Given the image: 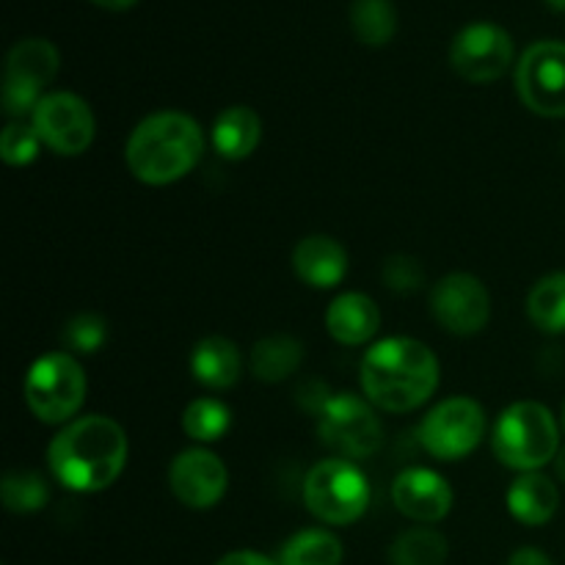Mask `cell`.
Segmentation results:
<instances>
[{
	"label": "cell",
	"instance_id": "cell-20",
	"mask_svg": "<svg viewBox=\"0 0 565 565\" xmlns=\"http://www.w3.org/2000/svg\"><path fill=\"white\" fill-rule=\"evenodd\" d=\"M263 141V119L248 105H232L213 125V147L226 160H246Z\"/></svg>",
	"mask_w": 565,
	"mask_h": 565
},
{
	"label": "cell",
	"instance_id": "cell-33",
	"mask_svg": "<svg viewBox=\"0 0 565 565\" xmlns=\"http://www.w3.org/2000/svg\"><path fill=\"white\" fill-rule=\"evenodd\" d=\"M94 6L99 9H108V11H127L138 3V0H92Z\"/></svg>",
	"mask_w": 565,
	"mask_h": 565
},
{
	"label": "cell",
	"instance_id": "cell-23",
	"mask_svg": "<svg viewBox=\"0 0 565 565\" xmlns=\"http://www.w3.org/2000/svg\"><path fill=\"white\" fill-rule=\"evenodd\" d=\"M527 315L535 329L546 334H565V270L535 281L527 296Z\"/></svg>",
	"mask_w": 565,
	"mask_h": 565
},
{
	"label": "cell",
	"instance_id": "cell-2",
	"mask_svg": "<svg viewBox=\"0 0 565 565\" xmlns=\"http://www.w3.org/2000/svg\"><path fill=\"white\" fill-rule=\"evenodd\" d=\"M441 367L436 353L412 337H386L362 359L359 381L375 408L406 414L430 401L439 390Z\"/></svg>",
	"mask_w": 565,
	"mask_h": 565
},
{
	"label": "cell",
	"instance_id": "cell-36",
	"mask_svg": "<svg viewBox=\"0 0 565 565\" xmlns=\"http://www.w3.org/2000/svg\"><path fill=\"white\" fill-rule=\"evenodd\" d=\"M563 430H565V406H563Z\"/></svg>",
	"mask_w": 565,
	"mask_h": 565
},
{
	"label": "cell",
	"instance_id": "cell-6",
	"mask_svg": "<svg viewBox=\"0 0 565 565\" xmlns=\"http://www.w3.org/2000/svg\"><path fill=\"white\" fill-rule=\"evenodd\" d=\"M86 390V373L72 353H47L28 370L25 403L39 423L66 425L83 408Z\"/></svg>",
	"mask_w": 565,
	"mask_h": 565
},
{
	"label": "cell",
	"instance_id": "cell-3",
	"mask_svg": "<svg viewBox=\"0 0 565 565\" xmlns=\"http://www.w3.org/2000/svg\"><path fill=\"white\" fill-rule=\"evenodd\" d=\"M204 154L202 127L182 110H158L138 121L125 147L130 174L143 185H171L199 166Z\"/></svg>",
	"mask_w": 565,
	"mask_h": 565
},
{
	"label": "cell",
	"instance_id": "cell-11",
	"mask_svg": "<svg viewBox=\"0 0 565 565\" xmlns=\"http://www.w3.org/2000/svg\"><path fill=\"white\" fill-rule=\"evenodd\" d=\"M522 103L546 119L565 116V42H535L516 66Z\"/></svg>",
	"mask_w": 565,
	"mask_h": 565
},
{
	"label": "cell",
	"instance_id": "cell-12",
	"mask_svg": "<svg viewBox=\"0 0 565 565\" xmlns=\"http://www.w3.org/2000/svg\"><path fill=\"white\" fill-rule=\"evenodd\" d=\"M450 64L469 83H494L511 70L513 39L494 22H472L452 39Z\"/></svg>",
	"mask_w": 565,
	"mask_h": 565
},
{
	"label": "cell",
	"instance_id": "cell-1",
	"mask_svg": "<svg viewBox=\"0 0 565 565\" xmlns=\"http://www.w3.org/2000/svg\"><path fill=\"white\" fill-rule=\"evenodd\" d=\"M127 436L116 419L88 414L66 423L47 450L50 475L75 494H97L114 486L127 463Z\"/></svg>",
	"mask_w": 565,
	"mask_h": 565
},
{
	"label": "cell",
	"instance_id": "cell-21",
	"mask_svg": "<svg viewBox=\"0 0 565 565\" xmlns=\"http://www.w3.org/2000/svg\"><path fill=\"white\" fill-rule=\"evenodd\" d=\"M303 362V345L292 334H270L259 340L252 351V373L254 379L265 384H281L298 373Z\"/></svg>",
	"mask_w": 565,
	"mask_h": 565
},
{
	"label": "cell",
	"instance_id": "cell-16",
	"mask_svg": "<svg viewBox=\"0 0 565 565\" xmlns=\"http://www.w3.org/2000/svg\"><path fill=\"white\" fill-rule=\"evenodd\" d=\"M348 265L351 263H348V252L342 248V243L329 235L303 237L292 252V268H296L298 279L315 290H331V287L342 285V279L348 276Z\"/></svg>",
	"mask_w": 565,
	"mask_h": 565
},
{
	"label": "cell",
	"instance_id": "cell-27",
	"mask_svg": "<svg viewBox=\"0 0 565 565\" xmlns=\"http://www.w3.org/2000/svg\"><path fill=\"white\" fill-rule=\"evenodd\" d=\"M0 497L11 513H36L47 505L50 489L42 475L20 469V472L6 475L3 483H0Z\"/></svg>",
	"mask_w": 565,
	"mask_h": 565
},
{
	"label": "cell",
	"instance_id": "cell-26",
	"mask_svg": "<svg viewBox=\"0 0 565 565\" xmlns=\"http://www.w3.org/2000/svg\"><path fill=\"white\" fill-rule=\"evenodd\" d=\"M230 425V406L215 401V397H199L182 414V430H185L188 439L199 441V445H213V441L224 439Z\"/></svg>",
	"mask_w": 565,
	"mask_h": 565
},
{
	"label": "cell",
	"instance_id": "cell-24",
	"mask_svg": "<svg viewBox=\"0 0 565 565\" xmlns=\"http://www.w3.org/2000/svg\"><path fill=\"white\" fill-rule=\"evenodd\" d=\"M351 28L367 47H384L397 31V11L392 0H353Z\"/></svg>",
	"mask_w": 565,
	"mask_h": 565
},
{
	"label": "cell",
	"instance_id": "cell-29",
	"mask_svg": "<svg viewBox=\"0 0 565 565\" xmlns=\"http://www.w3.org/2000/svg\"><path fill=\"white\" fill-rule=\"evenodd\" d=\"M108 340V326L99 315L81 312L64 326V345L72 353H97Z\"/></svg>",
	"mask_w": 565,
	"mask_h": 565
},
{
	"label": "cell",
	"instance_id": "cell-9",
	"mask_svg": "<svg viewBox=\"0 0 565 565\" xmlns=\"http://www.w3.org/2000/svg\"><path fill=\"white\" fill-rule=\"evenodd\" d=\"M61 55L47 39H22L6 58L3 110L11 119L33 114L44 99V88L58 75Z\"/></svg>",
	"mask_w": 565,
	"mask_h": 565
},
{
	"label": "cell",
	"instance_id": "cell-13",
	"mask_svg": "<svg viewBox=\"0 0 565 565\" xmlns=\"http://www.w3.org/2000/svg\"><path fill=\"white\" fill-rule=\"evenodd\" d=\"M430 312L456 337H472L489 326L491 296L472 274H450L430 290Z\"/></svg>",
	"mask_w": 565,
	"mask_h": 565
},
{
	"label": "cell",
	"instance_id": "cell-32",
	"mask_svg": "<svg viewBox=\"0 0 565 565\" xmlns=\"http://www.w3.org/2000/svg\"><path fill=\"white\" fill-rule=\"evenodd\" d=\"M508 565H555V563H552V557L546 555V552L535 550V546H522V550H516L511 557H508Z\"/></svg>",
	"mask_w": 565,
	"mask_h": 565
},
{
	"label": "cell",
	"instance_id": "cell-25",
	"mask_svg": "<svg viewBox=\"0 0 565 565\" xmlns=\"http://www.w3.org/2000/svg\"><path fill=\"white\" fill-rule=\"evenodd\" d=\"M392 565H445L447 539L430 527H412L390 546Z\"/></svg>",
	"mask_w": 565,
	"mask_h": 565
},
{
	"label": "cell",
	"instance_id": "cell-10",
	"mask_svg": "<svg viewBox=\"0 0 565 565\" xmlns=\"http://www.w3.org/2000/svg\"><path fill=\"white\" fill-rule=\"evenodd\" d=\"M31 125L50 152L61 158H77L86 152L97 132L92 108L72 92H50L31 114Z\"/></svg>",
	"mask_w": 565,
	"mask_h": 565
},
{
	"label": "cell",
	"instance_id": "cell-4",
	"mask_svg": "<svg viewBox=\"0 0 565 565\" xmlns=\"http://www.w3.org/2000/svg\"><path fill=\"white\" fill-rule=\"evenodd\" d=\"M491 447L502 467L516 472H539L561 452V428L555 414L535 401H522L500 414Z\"/></svg>",
	"mask_w": 565,
	"mask_h": 565
},
{
	"label": "cell",
	"instance_id": "cell-30",
	"mask_svg": "<svg viewBox=\"0 0 565 565\" xmlns=\"http://www.w3.org/2000/svg\"><path fill=\"white\" fill-rule=\"evenodd\" d=\"M381 276H384V285L392 292H417L425 285L423 265L414 257H406V254H397V257L386 259Z\"/></svg>",
	"mask_w": 565,
	"mask_h": 565
},
{
	"label": "cell",
	"instance_id": "cell-35",
	"mask_svg": "<svg viewBox=\"0 0 565 565\" xmlns=\"http://www.w3.org/2000/svg\"><path fill=\"white\" fill-rule=\"evenodd\" d=\"M546 6L555 11H565V0H546Z\"/></svg>",
	"mask_w": 565,
	"mask_h": 565
},
{
	"label": "cell",
	"instance_id": "cell-28",
	"mask_svg": "<svg viewBox=\"0 0 565 565\" xmlns=\"http://www.w3.org/2000/svg\"><path fill=\"white\" fill-rule=\"evenodd\" d=\"M39 149H42V138H39L36 127L25 125V121H11L0 136V158L9 166L33 163Z\"/></svg>",
	"mask_w": 565,
	"mask_h": 565
},
{
	"label": "cell",
	"instance_id": "cell-22",
	"mask_svg": "<svg viewBox=\"0 0 565 565\" xmlns=\"http://www.w3.org/2000/svg\"><path fill=\"white\" fill-rule=\"evenodd\" d=\"M342 541L331 530L309 527L287 539L279 552V565H342Z\"/></svg>",
	"mask_w": 565,
	"mask_h": 565
},
{
	"label": "cell",
	"instance_id": "cell-19",
	"mask_svg": "<svg viewBox=\"0 0 565 565\" xmlns=\"http://www.w3.org/2000/svg\"><path fill=\"white\" fill-rule=\"evenodd\" d=\"M191 373L207 390H232L241 381L243 356L226 337H204L191 353Z\"/></svg>",
	"mask_w": 565,
	"mask_h": 565
},
{
	"label": "cell",
	"instance_id": "cell-34",
	"mask_svg": "<svg viewBox=\"0 0 565 565\" xmlns=\"http://www.w3.org/2000/svg\"><path fill=\"white\" fill-rule=\"evenodd\" d=\"M555 467H557V475H561V480H565V447H561V452H557Z\"/></svg>",
	"mask_w": 565,
	"mask_h": 565
},
{
	"label": "cell",
	"instance_id": "cell-7",
	"mask_svg": "<svg viewBox=\"0 0 565 565\" xmlns=\"http://www.w3.org/2000/svg\"><path fill=\"white\" fill-rule=\"evenodd\" d=\"M318 436L329 450L337 452V458L362 461L379 450L384 428L375 417L373 403L351 392H340L329 395L318 412Z\"/></svg>",
	"mask_w": 565,
	"mask_h": 565
},
{
	"label": "cell",
	"instance_id": "cell-31",
	"mask_svg": "<svg viewBox=\"0 0 565 565\" xmlns=\"http://www.w3.org/2000/svg\"><path fill=\"white\" fill-rule=\"evenodd\" d=\"M215 565H279V563L270 561V557H265V555H259V552L237 550V552H230V555L221 557Z\"/></svg>",
	"mask_w": 565,
	"mask_h": 565
},
{
	"label": "cell",
	"instance_id": "cell-18",
	"mask_svg": "<svg viewBox=\"0 0 565 565\" xmlns=\"http://www.w3.org/2000/svg\"><path fill=\"white\" fill-rule=\"evenodd\" d=\"M505 502L516 522L527 524V527H544L557 513L561 491H557V486L546 475L524 472L511 483Z\"/></svg>",
	"mask_w": 565,
	"mask_h": 565
},
{
	"label": "cell",
	"instance_id": "cell-5",
	"mask_svg": "<svg viewBox=\"0 0 565 565\" xmlns=\"http://www.w3.org/2000/svg\"><path fill=\"white\" fill-rule=\"evenodd\" d=\"M370 480L345 458H326L309 469L303 480V505L318 522L345 527L359 522L370 508Z\"/></svg>",
	"mask_w": 565,
	"mask_h": 565
},
{
	"label": "cell",
	"instance_id": "cell-17",
	"mask_svg": "<svg viewBox=\"0 0 565 565\" xmlns=\"http://www.w3.org/2000/svg\"><path fill=\"white\" fill-rule=\"evenodd\" d=\"M381 329V312L364 292H342L326 309V331L340 345L356 348L373 340Z\"/></svg>",
	"mask_w": 565,
	"mask_h": 565
},
{
	"label": "cell",
	"instance_id": "cell-14",
	"mask_svg": "<svg viewBox=\"0 0 565 565\" xmlns=\"http://www.w3.org/2000/svg\"><path fill=\"white\" fill-rule=\"evenodd\" d=\"M169 486L171 494L182 505L193 508V511H207V508H215L224 500L230 472H226L224 461L215 452L204 450V447H193V450L180 452L171 461Z\"/></svg>",
	"mask_w": 565,
	"mask_h": 565
},
{
	"label": "cell",
	"instance_id": "cell-8",
	"mask_svg": "<svg viewBox=\"0 0 565 565\" xmlns=\"http://www.w3.org/2000/svg\"><path fill=\"white\" fill-rule=\"evenodd\" d=\"M486 436V412L475 397H447L419 423V445L436 461H461Z\"/></svg>",
	"mask_w": 565,
	"mask_h": 565
},
{
	"label": "cell",
	"instance_id": "cell-15",
	"mask_svg": "<svg viewBox=\"0 0 565 565\" xmlns=\"http://www.w3.org/2000/svg\"><path fill=\"white\" fill-rule=\"evenodd\" d=\"M392 502L412 522L436 524L450 513L452 489L434 469L412 467L403 469L392 483Z\"/></svg>",
	"mask_w": 565,
	"mask_h": 565
},
{
	"label": "cell",
	"instance_id": "cell-37",
	"mask_svg": "<svg viewBox=\"0 0 565 565\" xmlns=\"http://www.w3.org/2000/svg\"><path fill=\"white\" fill-rule=\"evenodd\" d=\"M563 152H565V138H563Z\"/></svg>",
	"mask_w": 565,
	"mask_h": 565
}]
</instances>
